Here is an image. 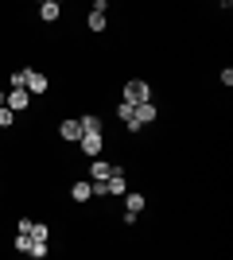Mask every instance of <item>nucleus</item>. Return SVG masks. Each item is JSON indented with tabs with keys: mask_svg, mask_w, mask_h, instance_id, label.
Masks as SVG:
<instances>
[{
	"mask_svg": "<svg viewBox=\"0 0 233 260\" xmlns=\"http://www.w3.org/2000/svg\"><path fill=\"white\" fill-rule=\"evenodd\" d=\"M148 101H152V89H148V82H140V78L124 82V105H148Z\"/></svg>",
	"mask_w": 233,
	"mask_h": 260,
	"instance_id": "nucleus-1",
	"label": "nucleus"
},
{
	"mask_svg": "<svg viewBox=\"0 0 233 260\" xmlns=\"http://www.w3.org/2000/svg\"><path fill=\"white\" fill-rule=\"evenodd\" d=\"M113 175H117L113 163H105V159H93V163H89V183H109Z\"/></svg>",
	"mask_w": 233,
	"mask_h": 260,
	"instance_id": "nucleus-2",
	"label": "nucleus"
},
{
	"mask_svg": "<svg viewBox=\"0 0 233 260\" xmlns=\"http://www.w3.org/2000/svg\"><path fill=\"white\" fill-rule=\"evenodd\" d=\"M58 136H62V140H82V124H78V117H70V120H62V124H58Z\"/></svg>",
	"mask_w": 233,
	"mask_h": 260,
	"instance_id": "nucleus-3",
	"label": "nucleus"
},
{
	"mask_svg": "<svg viewBox=\"0 0 233 260\" xmlns=\"http://www.w3.org/2000/svg\"><path fill=\"white\" fill-rule=\"evenodd\" d=\"M31 105V93L27 89H8V109L12 113H20V109H27Z\"/></svg>",
	"mask_w": 233,
	"mask_h": 260,
	"instance_id": "nucleus-4",
	"label": "nucleus"
},
{
	"mask_svg": "<svg viewBox=\"0 0 233 260\" xmlns=\"http://www.w3.org/2000/svg\"><path fill=\"white\" fill-rule=\"evenodd\" d=\"M124 214H132V217H140V210H144V194H136V190H124Z\"/></svg>",
	"mask_w": 233,
	"mask_h": 260,
	"instance_id": "nucleus-5",
	"label": "nucleus"
},
{
	"mask_svg": "<svg viewBox=\"0 0 233 260\" xmlns=\"http://www.w3.org/2000/svg\"><path fill=\"white\" fill-rule=\"evenodd\" d=\"M39 16H43V23H55L58 16H62V8H58V0H43V4H39Z\"/></svg>",
	"mask_w": 233,
	"mask_h": 260,
	"instance_id": "nucleus-6",
	"label": "nucleus"
},
{
	"mask_svg": "<svg viewBox=\"0 0 233 260\" xmlns=\"http://www.w3.org/2000/svg\"><path fill=\"white\" fill-rule=\"evenodd\" d=\"M47 86H51V82H47L43 74H35V70H31V74H27V93H31V98H39V93H47Z\"/></svg>",
	"mask_w": 233,
	"mask_h": 260,
	"instance_id": "nucleus-7",
	"label": "nucleus"
},
{
	"mask_svg": "<svg viewBox=\"0 0 233 260\" xmlns=\"http://www.w3.org/2000/svg\"><path fill=\"white\" fill-rule=\"evenodd\" d=\"M78 144H82V152H86L89 159H101V136H82Z\"/></svg>",
	"mask_w": 233,
	"mask_h": 260,
	"instance_id": "nucleus-8",
	"label": "nucleus"
},
{
	"mask_svg": "<svg viewBox=\"0 0 233 260\" xmlns=\"http://www.w3.org/2000/svg\"><path fill=\"white\" fill-rule=\"evenodd\" d=\"M124 190H128V183H124V175H121V167H117V175H113L109 183H105V194H117V198H121Z\"/></svg>",
	"mask_w": 233,
	"mask_h": 260,
	"instance_id": "nucleus-9",
	"label": "nucleus"
},
{
	"mask_svg": "<svg viewBox=\"0 0 233 260\" xmlns=\"http://www.w3.org/2000/svg\"><path fill=\"white\" fill-rule=\"evenodd\" d=\"M132 117H136V124L144 128V124H152V120H155V105H152V101H148V105H136Z\"/></svg>",
	"mask_w": 233,
	"mask_h": 260,
	"instance_id": "nucleus-10",
	"label": "nucleus"
},
{
	"mask_svg": "<svg viewBox=\"0 0 233 260\" xmlns=\"http://www.w3.org/2000/svg\"><path fill=\"white\" fill-rule=\"evenodd\" d=\"M70 198H74V202H89V198H93V190H89V179H82V183L70 186Z\"/></svg>",
	"mask_w": 233,
	"mask_h": 260,
	"instance_id": "nucleus-11",
	"label": "nucleus"
},
{
	"mask_svg": "<svg viewBox=\"0 0 233 260\" xmlns=\"http://www.w3.org/2000/svg\"><path fill=\"white\" fill-rule=\"evenodd\" d=\"M78 124H82V136H101V120L97 117H78Z\"/></svg>",
	"mask_w": 233,
	"mask_h": 260,
	"instance_id": "nucleus-12",
	"label": "nucleus"
},
{
	"mask_svg": "<svg viewBox=\"0 0 233 260\" xmlns=\"http://www.w3.org/2000/svg\"><path fill=\"white\" fill-rule=\"evenodd\" d=\"M89 31H105V12H89Z\"/></svg>",
	"mask_w": 233,
	"mask_h": 260,
	"instance_id": "nucleus-13",
	"label": "nucleus"
},
{
	"mask_svg": "<svg viewBox=\"0 0 233 260\" xmlns=\"http://www.w3.org/2000/svg\"><path fill=\"white\" fill-rule=\"evenodd\" d=\"M27 74H31V70H16L8 86H12V89H27Z\"/></svg>",
	"mask_w": 233,
	"mask_h": 260,
	"instance_id": "nucleus-14",
	"label": "nucleus"
},
{
	"mask_svg": "<svg viewBox=\"0 0 233 260\" xmlns=\"http://www.w3.org/2000/svg\"><path fill=\"white\" fill-rule=\"evenodd\" d=\"M27 237H31V241H47V237H51V229H47L43 221H35V225H31V233H27Z\"/></svg>",
	"mask_w": 233,
	"mask_h": 260,
	"instance_id": "nucleus-15",
	"label": "nucleus"
},
{
	"mask_svg": "<svg viewBox=\"0 0 233 260\" xmlns=\"http://www.w3.org/2000/svg\"><path fill=\"white\" fill-rule=\"evenodd\" d=\"M132 113H136V105H124V101H121V105H117V117H121L124 124H132V120H136Z\"/></svg>",
	"mask_w": 233,
	"mask_h": 260,
	"instance_id": "nucleus-16",
	"label": "nucleus"
},
{
	"mask_svg": "<svg viewBox=\"0 0 233 260\" xmlns=\"http://www.w3.org/2000/svg\"><path fill=\"white\" fill-rule=\"evenodd\" d=\"M27 256H31V260H43V256H47V241H31Z\"/></svg>",
	"mask_w": 233,
	"mask_h": 260,
	"instance_id": "nucleus-17",
	"label": "nucleus"
},
{
	"mask_svg": "<svg viewBox=\"0 0 233 260\" xmlns=\"http://www.w3.org/2000/svg\"><path fill=\"white\" fill-rule=\"evenodd\" d=\"M27 249H31V237H27V233H16V252L27 256Z\"/></svg>",
	"mask_w": 233,
	"mask_h": 260,
	"instance_id": "nucleus-18",
	"label": "nucleus"
},
{
	"mask_svg": "<svg viewBox=\"0 0 233 260\" xmlns=\"http://www.w3.org/2000/svg\"><path fill=\"white\" fill-rule=\"evenodd\" d=\"M12 120H16V113L4 105V109H0V128H12Z\"/></svg>",
	"mask_w": 233,
	"mask_h": 260,
	"instance_id": "nucleus-19",
	"label": "nucleus"
},
{
	"mask_svg": "<svg viewBox=\"0 0 233 260\" xmlns=\"http://www.w3.org/2000/svg\"><path fill=\"white\" fill-rule=\"evenodd\" d=\"M31 225H35L31 217H20V225H16V233H31Z\"/></svg>",
	"mask_w": 233,
	"mask_h": 260,
	"instance_id": "nucleus-20",
	"label": "nucleus"
},
{
	"mask_svg": "<svg viewBox=\"0 0 233 260\" xmlns=\"http://www.w3.org/2000/svg\"><path fill=\"white\" fill-rule=\"evenodd\" d=\"M4 105H8V93H4V89H0V109H4Z\"/></svg>",
	"mask_w": 233,
	"mask_h": 260,
	"instance_id": "nucleus-21",
	"label": "nucleus"
}]
</instances>
